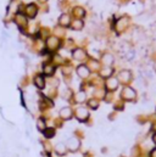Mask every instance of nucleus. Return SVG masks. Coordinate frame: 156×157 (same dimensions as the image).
<instances>
[{
	"label": "nucleus",
	"instance_id": "nucleus-1",
	"mask_svg": "<svg viewBox=\"0 0 156 157\" xmlns=\"http://www.w3.org/2000/svg\"><path fill=\"white\" fill-rule=\"evenodd\" d=\"M121 96H122V99H124V100H127V101H133V100H135V98H137V93L134 91V89L127 87V88H124V89L122 90Z\"/></svg>",
	"mask_w": 156,
	"mask_h": 157
},
{
	"label": "nucleus",
	"instance_id": "nucleus-2",
	"mask_svg": "<svg viewBox=\"0 0 156 157\" xmlns=\"http://www.w3.org/2000/svg\"><path fill=\"white\" fill-rule=\"evenodd\" d=\"M117 79H118V82L126 84V83H129L132 81V73L131 71H128V70H122L118 76H117Z\"/></svg>",
	"mask_w": 156,
	"mask_h": 157
},
{
	"label": "nucleus",
	"instance_id": "nucleus-3",
	"mask_svg": "<svg viewBox=\"0 0 156 157\" xmlns=\"http://www.w3.org/2000/svg\"><path fill=\"white\" fill-rule=\"evenodd\" d=\"M76 117L78 121L81 122H85V120L89 117V112L85 107H78L77 111H76Z\"/></svg>",
	"mask_w": 156,
	"mask_h": 157
},
{
	"label": "nucleus",
	"instance_id": "nucleus-4",
	"mask_svg": "<svg viewBox=\"0 0 156 157\" xmlns=\"http://www.w3.org/2000/svg\"><path fill=\"white\" fill-rule=\"evenodd\" d=\"M60 45V40L56 38V37H50L48 38V40H46V46L49 50H56Z\"/></svg>",
	"mask_w": 156,
	"mask_h": 157
},
{
	"label": "nucleus",
	"instance_id": "nucleus-5",
	"mask_svg": "<svg viewBox=\"0 0 156 157\" xmlns=\"http://www.w3.org/2000/svg\"><path fill=\"white\" fill-rule=\"evenodd\" d=\"M90 73V70L88 68L87 65H81V66L77 67V74L79 78H82V79H84V78H87Z\"/></svg>",
	"mask_w": 156,
	"mask_h": 157
},
{
	"label": "nucleus",
	"instance_id": "nucleus-6",
	"mask_svg": "<svg viewBox=\"0 0 156 157\" xmlns=\"http://www.w3.org/2000/svg\"><path fill=\"white\" fill-rule=\"evenodd\" d=\"M127 26H128V17L123 16V17H121L118 21L116 22V31L123 32L127 28Z\"/></svg>",
	"mask_w": 156,
	"mask_h": 157
},
{
	"label": "nucleus",
	"instance_id": "nucleus-7",
	"mask_svg": "<svg viewBox=\"0 0 156 157\" xmlns=\"http://www.w3.org/2000/svg\"><path fill=\"white\" fill-rule=\"evenodd\" d=\"M72 56L74 60L77 61H84L87 59V54H85V51L82 50V49H76L73 52H72Z\"/></svg>",
	"mask_w": 156,
	"mask_h": 157
},
{
	"label": "nucleus",
	"instance_id": "nucleus-8",
	"mask_svg": "<svg viewBox=\"0 0 156 157\" xmlns=\"http://www.w3.org/2000/svg\"><path fill=\"white\" fill-rule=\"evenodd\" d=\"M118 87V79L117 78H107L106 81V88L109 91H115Z\"/></svg>",
	"mask_w": 156,
	"mask_h": 157
},
{
	"label": "nucleus",
	"instance_id": "nucleus-9",
	"mask_svg": "<svg viewBox=\"0 0 156 157\" xmlns=\"http://www.w3.org/2000/svg\"><path fill=\"white\" fill-rule=\"evenodd\" d=\"M101 62L105 65V66H111V65L115 62V57H113V55L112 54H110V52H106V54H104L102 56H101Z\"/></svg>",
	"mask_w": 156,
	"mask_h": 157
},
{
	"label": "nucleus",
	"instance_id": "nucleus-10",
	"mask_svg": "<svg viewBox=\"0 0 156 157\" xmlns=\"http://www.w3.org/2000/svg\"><path fill=\"white\" fill-rule=\"evenodd\" d=\"M37 12H38V7H37V5H34V4H29V5L26 6V15H27L28 17H31V18L35 17V16H37Z\"/></svg>",
	"mask_w": 156,
	"mask_h": 157
},
{
	"label": "nucleus",
	"instance_id": "nucleus-11",
	"mask_svg": "<svg viewBox=\"0 0 156 157\" xmlns=\"http://www.w3.org/2000/svg\"><path fill=\"white\" fill-rule=\"evenodd\" d=\"M67 149L71 151H77L78 147H79V140L76 139V138H71L67 140Z\"/></svg>",
	"mask_w": 156,
	"mask_h": 157
},
{
	"label": "nucleus",
	"instance_id": "nucleus-12",
	"mask_svg": "<svg viewBox=\"0 0 156 157\" xmlns=\"http://www.w3.org/2000/svg\"><path fill=\"white\" fill-rule=\"evenodd\" d=\"M34 85L38 88V89H43L45 87V79L42 74H37L34 77Z\"/></svg>",
	"mask_w": 156,
	"mask_h": 157
},
{
	"label": "nucleus",
	"instance_id": "nucleus-13",
	"mask_svg": "<svg viewBox=\"0 0 156 157\" xmlns=\"http://www.w3.org/2000/svg\"><path fill=\"white\" fill-rule=\"evenodd\" d=\"M59 24L62 26V27H68L71 24V18H70V15L67 14H62L59 18Z\"/></svg>",
	"mask_w": 156,
	"mask_h": 157
},
{
	"label": "nucleus",
	"instance_id": "nucleus-14",
	"mask_svg": "<svg viewBox=\"0 0 156 157\" xmlns=\"http://www.w3.org/2000/svg\"><path fill=\"white\" fill-rule=\"evenodd\" d=\"M15 22H16V24L20 28L26 27V24H27V20H26L24 15H22V14H17V15H16V17H15Z\"/></svg>",
	"mask_w": 156,
	"mask_h": 157
},
{
	"label": "nucleus",
	"instance_id": "nucleus-15",
	"mask_svg": "<svg viewBox=\"0 0 156 157\" xmlns=\"http://www.w3.org/2000/svg\"><path fill=\"white\" fill-rule=\"evenodd\" d=\"M72 110L70 109V107H63V109H61V111H60V117L62 120H70L71 117H72Z\"/></svg>",
	"mask_w": 156,
	"mask_h": 157
},
{
	"label": "nucleus",
	"instance_id": "nucleus-16",
	"mask_svg": "<svg viewBox=\"0 0 156 157\" xmlns=\"http://www.w3.org/2000/svg\"><path fill=\"white\" fill-rule=\"evenodd\" d=\"M55 151H56V153H57V155L63 156V155H66V152H67V146L65 145L63 142H60V144H57V145H56Z\"/></svg>",
	"mask_w": 156,
	"mask_h": 157
},
{
	"label": "nucleus",
	"instance_id": "nucleus-17",
	"mask_svg": "<svg viewBox=\"0 0 156 157\" xmlns=\"http://www.w3.org/2000/svg\"><path fill=\"white\" fill-rule=\"evenodd\" d=\"M73 15L77 17V20H79V18H82V17H84V16H85V11H84V9H83V7L77 6V7H74V9H73Z\"/></svg>",
	"mask_w": 156,
	"mask_h": 157
},
{
	"label": "nucleus",
	"instance_id": "nucleus-18",
	"mask_svg": "<svg viewBox=\"0 0 156 157\" xmlns=\"http://www.w3.org/2000/svg\"><path fill=\"white\" fill-rule=\"evenodd\" d=\"M112 73H113V70L111 67H109V66H106V67H104L102 70H100V76L102 78H110L112 76Z\"/></svg>",
	"mask_w": 156,
	"mask_h": 157
},
{
	"label": "nucleus",
	"instance_id": "nucleus-19",
	"mask_svg": "<svg viewBox=\"0 0 156 157\" xmlns=\"http://www.w3.org/2000/svg\"><path fill=\"white\" fill-rule=\"evenodd\" d=\"M43 72L45 76H53L54 72H55V67L53 66V65H50V63H46L43 66Z\"/></svg>",
	"mask_w": 156,
	"mask_h": 157
},
{
	"label": "nucleus",
	"instance_id": "nucleus-20",
	"mask_svg": "<svg viewBox=\"0 0 156 157\" xmlns=\"http://www.w3.org/2000/svg\"><path fill=\"white\" fill-rule=\"evenodd\" d=\"M83 21H81V20H76V21H73L72 23H71V28L73 29V31H81L82 28H83Z\"/></svg>",
	"mask_w": 156,
	"mask_h": 157
},
{
	"label": "nucleus",
	"instance_id": "nucleus-21",
	"mask_svg": "<svg viewBox=\"0 0 156 157\" xmlns=\"http://www.w3.org/2000/svg\"><path fill=\"white\" fill-rule=\"evenodd\" d=\"M85 99H87V94L84 93L83 90L78 91V93L76 94V101H77V102L82 103V102H84V101H85Z\"/></svg>",
	"mask_w": 156,
	"mask_h": 157
},
{
	"label": "nucleus",
	"instance_id": "nucleus-22",
	"mask_svg": "<svg viewBox=\"0 0 156 157\" xmlns=\"http://www.w3.org/2000/svg\"><path fill=\"white\" fill-rule=\"evenodd\" d=\"M88 107L92 110H98L99 107V100L98 99H90L88 101Z\"/></svg>",
	"mask_w": 156,
	"mask_h": 157
},
{
	"label": "nucleus",
	"instance_id": "nucleus-23",
	"mask_svg": "<svg viewBox=\"0 0 156 157\" xmlns=\"http://www.w3.org/2000/svg\"><path fill=\"white\" fill-rule=\"evenodd\" d=\"M37 129L39 130V132H44V130L46 129V124H45V121L43 118H39L37 121Z\"/></svg>",
	"mask_w": 156,
	"mask_h": 157
},
{
	"label": "nucleus",
	"instance_id": "nucleus-24",
	"mask_svg": "<svg viewBox=\"0 0 156 157\" xmlns=\"http://www.w3.org/2000/svg\"><path fill=\"white\" fill-rule=\"evenodd\" d=\"M87 66H88L89 70H92V71H96V70H99V63H98V61H95V60H90Z\"/></svg>",
	"mask_w": 156,
	"mask_h": 157
},
{
	"label": "nucleus",
	"instance_id": "nucleus-25",
	"mask_svg": "<svg viewBox=\"0 0 156 157\" xmlns=\"http://www.w3.org/2000/svg\"><path fill=\"white\" fill-rule=\"evenodd\" d=\"M43 133H44V136H45V138L50 139V138H53V136L55 135V129H54V128H46Z\"/></svg>",
	"mask_w": 156,
	"mask_h": 157
},
{
	"label": "nucleus",
	"instance_id": "nucleus-26",
	"mask_svg": "<svg viewBox=\"0 0 156 157\" xmlns=\"http://www.w3.org/2000/svg\"><path fill=\"white\" fill-rule=\"evenodd\" d=\"M150 157H156V149L151 150V152H150Z\"/></svg>",
	"mask_w": 156,
	"mask_h": 157
},
{
	"label": "nucleus",
	"instance_id": "nucleus-27",
	"mask_svg": "<svg viewBox=\"0 0 156 157\" xmlns=\"http://www.w3.org/2000/svg\"><path fill=\"white\" fill-rule=\"evenodd\" d=\"M152 140H154V142H155V144H156V133H155V134H154V136H152Z\"/></svg>",
	"mask_w": 156,
	"mask_h": 157
},
{
	"label": "nucleus",
	"instance_id": "nucleus-28",
	"mask_svg": "<svg viewBox=\"0 0 156 157\" xmlns=\"http://www.w3.org/2000/svg\"><path fill=\"white\" fill-rule=\"evenodd\" d=\"M39 1H40V3H45V1H46V0H39Z\"/></svg>",
	"mask_w": 156,
	"mask_h": 157
},
{
	"label": "nucleus",
	"instance_id": "nucleus-29",
	"mask_svg": "<svg viewBox=\"0 0 156 157\" xmlns=\"http://www.w3.org/2000/svg\"><path fill=\"white\" fill-rule=\"evenodd\" d=\"M155 68H156V65H155Z\"/></svg>",
	"mask_w": 156,
	"mask_h": 157
}]
</instances>
